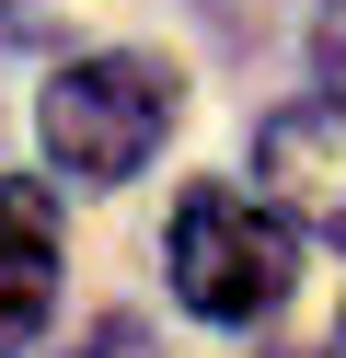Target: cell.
<instances>
[{
  "label": "cell",
  "mask_w": 346,
  "mask_h": 358,
  "mask_svg": "<svg viewBox=\"0 0 346 358\" xmlns=\"http://www.w3.org/2000/svg\"><path fill=\"white\" fill-rule=\"evenodd\" d=\"M58 312V196L35 173H0V358H23Z\"/></svg>",
  "instance_id": "277c9868"
},
{
  "label": "cell",
  "mask_w": 346,
  "mask_h": 358,
  "mask_svg": "<svg viewBox=\"0 0 346 358\" xmlns=\"http://www.w3.org/2000/svg\"><path fill=\"white\" fill-rule=\"evenodd\" d=\"M173 289L196 324H266L289 301V220L243 185H196L173 208Z\"/></svg>",
  "instance_id": "7a4b0ae2"
},
{
  "label": "cell",
  "mask_w": 346,
  "mask_h": 358,
  "mask_svg": "<svg viewBox=\"0 0 346 358\" xmlns=\"http://www.w3.org/2000/svg\"><path fill=\"white\" fill-rule=\"evenodd\" d=\"M312 70H323V93L346 104V0H323V24H312Z\"/></svg>",
  "instance_id": "5b68a950"
},
{
  "label": "cell",
  "mask_w": 346,
  "mask_h": 358,
  "mask_svg": "<svg viewBox=\"0 0 346 358\" xmlns=\"http://www.w3.org/2000/svg\"><path fill=\"white\" fill-rule=\"evenodd\" d=\"M254 173H266V196L300 220V231L346 243V104L335 93L277 104V116L254 127Z\"/></svg>",
  "instance_id": "3957f363"
},
{
  "label": "cell",
  "mask_w": 346,
  "mask_h": 358,
  "mask_svg": "<svg viewBox=\"0 0 346 358\" xmlns=\"http://www.w3.org/2000/svg\"><path fill=\"white\" fill-rule=\"evenodd\" d=\"M81 358H150V324H127V312H115V324H92Z\"/></svg>",
  "instance_id": "8992f818"
},
{
  "label": "cell",
  "mask_w": 346,
  "mask_h": 358,
  "mask_svg": "<svg viewBox=\"0 0 346 358\" xmlns=\"http://www.w3.org/2000/svg\"><path fill=\"white\" fill-rule=\"evenodd\" d=\"M289 358H323V347H289Z\"/></svg>",
  "instance_id": "52a82bcc"
},
{
  "label": "cell",
  "mask_w": 346,
  "mask_h": 358,
  "mask_svg": "<svg viewBox=\"0 0 346 358\" xmlns=\"http://www.w3.org/2000/svg\"><path fill=\"white\" fill-rule=\"evenodd\" d=\"M173 116H185V81L161 70V58H138V47L69 58V70L46 81V104H35L46 162H58L69 185H127V173L173 139Z\"/></svg>",
  "instance_id": "6da1fadb"
}]
</instances>
